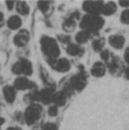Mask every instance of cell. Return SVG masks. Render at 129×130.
Here are the masks:
<instances>
[{
	"label": "cell",
	"mask_w": 129,
	"mask_h": 130,
	"mask_svg": "<svg viewBox=\"0 0 129 130\" xmlns=\"http://www.w3.org/2000/svg\"><path fill=\"white\" fill-rule=\"evenodd\" d=\"M40 50L46 59L59 58L61 49L57 39L49 35H43L40 40Z\"/></svg>",
	"instance_id": "6da1fadb"
},
{
	"label": "cell",
	"mask_w": 129,
	"mask_h": 130,
	"mask_svg": "<svg viewBox=\"0 0 129 130\" xmlns=\"http://www.w3.org/2000/svg\"><path fill=\"white\" fill-rule=\"evenodd\" d=\"M105 25V20L102 15L85 14L79 21L81 30H84L93 35L97 34Z\"/></svg>",
	"instance_id": "7a4b0ae2"
},
{
	"label": "cell",
	"mask_w": 129,
	"mask_h": 130,
	"mask_svg": "<svg viewBox=\"0 0 129 130\" xmlns=\"http://www.w3.org/2000/svg\"><path fill=\"white\" fill-rule=\"evenodd\" d=\"M43 112V109L40 104L34 103L29 104L24 113L25 123L27 126H33L40 120Z\"/></svg>",
	"instance_id": "3957f363"
},
{
	"label": "cell",
	"mask_w": 129,
	"mask_h": 130,
	"mask_svg": "<svg viewBox=\"0 0 129 130\" xmlns=\"http://www.w3.org/2000/svg\"><path fill=\"white\" fill-rule=\"evenodd\" d=\"M11 72L18 76H30L33 72V64L27 58H20L11 66Z\"/></svg>",
	"instance_id": "277c9868"
},
{
	"label": "cell",
	"mask_w": 129,
	"mask_h": 130,
	"mask_svg": "<svg viewBox=\"0 0 129 130\" xmlns=\"http://www.w3.org/2000/svg\"><path fill=\"white\" fill-rule=\"evenodd\" d=\"M48 65L56 72L66 73L71 69V63L67 58L62 57L58 59H46Z\"/></svg>",
	"instance_id": "5b68a950"
},
{
	"label": "cell",
	"mask_w": 129,
	"mask_h": 130,
	"mask_svg": "<svg viewBox=\"0 0 129 130\" xmlns=\"http://www.w3.org/2000/svg\"><path fill=\"white\" fill-rule=\"evenodd\" d=\"M104 2L102 1H85L82 3V10L87 14L101 15Z\"/></svg>",
	"instance_id": "8992f818"
},
{
	"label": "cell",
	"mask_w": 129,
	"mask_h": 130,
	"mask_svg": "<svg viewBox=\"0 0 129 130\" xmlns=\"http://www.w3.org/2000/svg\"><path fill=\"white\" fill-rule=\"evenodd\" d=\"M13 86L17 91H32L36 89V85L25 76H18L13 82Z\"/></svg>",
	"instance_id": "52a82bcc"
},
{
	"label": "cell",
	"mask_w": 129,
	"mask_h": 130,
	"mask_svg": "<svg viewBox=\"0 0 129 130\" xmlns=\"http://www.w3.org/2000/svg\"><path fill=\"white\" fill-rule=\"evenodd\" d=\"M87 85V76L83 72H80L77 75L72 76L68 83V88L71 90L81 91Z\"/></svg>",
	"instance_id": "ba28073f"
},
{
	"label": "cell",
	"mask_w": 129,
	"mask_h": 130,
	"mask_svg": "<svg viewBox=\"0 0 129 130\" xmlns=\"http://www.w3.org/2000/svg\"><path fill=\"white\" fill-rule=\"evenodd\" d=\"M81 18V17L79 12L78 11L73 12L70 16H68L63 21L62 24V27L63 30L66 32L67 34L74 31L77 26V21L78 20L80 21Z\"/></svg>",
	"instance_id": "9c48e42d"
},
{
	"label": "cell",
	"mask_w": 129,
	"mask_h": 130,
	"mask_svg": "<svg viewBox=\"0 0 129 130\" xmlns=\"http://www.w3.org/2000/svg\"><path fill=\"white\" fill-rule=\"evenodd\" d=\"M107 66V70L110 74L113 75H119L121 73H123L125 68H123V65L120 60V59L114 55L112 56L111 59L106 64Z\"/></svg>",
	"instance_id": "30bf717a"
},
{
	"label": "cell",
	"mask_w": 129,
	"mask_h": 130,
	"mask_svg": "<svg viewBox=\"0 0 129 130\" xmlns=\"http://www.w3.org/2000/svg\"><path fill=\"white\" fill-rule=\"evenodd\" d=\"M55 93L54 88L46 87L38 91V103L43 105H49L52 104V97Z\"/></svg>",
	"instance_id": "8fae6325"
},
{
	"label": "cell",
	"mask_w": 129,
	"mask_h": 130,
	"mask_svg": "<svg viewBox=\"0 0 129 130\" xmlns=\"http://www.w3.org/2000/svg\"><path fill=\"white\" fill-rule=\"evenodd\" d=\"M30 40V33L26 29H21L13 37V43L17 47L25 46Z\"/></svg>",
	"instance_id": "7c38bea8"
},
{
	"label": "cell",
	"mask_w": 129,
	"mask_h": 130,
	"mask_svg": "<svg viewBox=\"0 0 129 130\" xmlns=\"http://www.w3.org/2000/svg\"><path fill=\"white\" fill-rule=\"evenodd\" d=\"M68 98V92H67L65 89L62 91H55L52 97V104L58 107H64L67 103Z\"/></svg>",
	"instance_id": "4fadbf2b"
},
{
	"label": "cell",
	"mask_w": 129,
	"mask_h": 130,
	"mask_svg": "<svg viewBox=\"0 0 129 130\" xmlns=\"http://www.w3.org/2000/svg\"><path fill=\"white\" fill-rule=\"evenodd\" d=\"M107 71V66L103 62L97 61L90 69V74L95 78H102L106 75Z\"/></svg>",
	"instance_id": "5bb4252c"
},
{
	"label": "cell",
	"mask_w": 129,
	"mask_h": 130,
	"mask_svg": "<svg viewBox=\"0 0 129 130\" xmlns=\"http://www.w3.org/2000/svg\"><path fill=\"white\" fill-rule=\"evenodd\" d=\"M3 98L6 103L13 104L16 99L17 96V90L14 88L13 85H6L2 88Z\"/></svg>",
	"instance_id": "9a60e30c"
},
{
	"label": "cell",
	"mask_w": 129,
	"mask_h": 130,
	"mask_svg": "<svg viewBox=\"0 0 129 130\" xmlns=\"http://www.w3.org/2000/svg\"><path fill=\"white\" fill-rule=\"evenodd\" d=\"M108 43L115 50H122L125 44V38L121 34H113L109 37Z\"/></svg>",
	"instance_id": "2e32d148"
},
{
	"label": "cell",
	"mask_w": 129,
	"mask_h": 130,
	"mask_svg": "<svg viewBox=\"0 0 129 130\" xmlns=\"http://www.w3.org/2000/svg\"><path fill=\"white\" fill-rule=\"evenodd\" d=\"M65 51L68 56L72 57L81 56L84 53V47L76 43H71L67 46H65Z\"/></svg>",
	"instance_id": "e0dca14e"
},
{
	"label": "cell",
	"mask_w": 129,
	"mask_h": 130,
	"mask_svg": "<svg viewBox=\"0 0 129 130\" xmlns=\"http://www.w3.org/2000/svg\"><path fill=\"white\" fill-rule=\"evenodd\" d=\"M93 34H90V32L84 30H81L75 36V40L76 43L82 46L85 43H87L91 38H92Z\"/></svg>",
	"instance_id": "ac0fdd59"
},
{
	"label": "cell",
	"mask_w": 129,
	"mask_h": 130,
	"mask_svg": "<svg viewBox=\"0 0 129 130\" xmlns=\"http://www.w3.org/2000/svg\"><path fill=\"white\" fill-rule=\"evenodd\" d=\"M6 25L8 28H9L11 30H19L22 25V20L19 15H16V14L11 15L7 20Z\"/></svg>",
	"instance_id": "d6986e66"
},
{
	"label": "cell",
	"mask_w": 129,
	"mask_h": 130,
	"mask_svg": "<svg viewBox=\"0 0 129 130\" xmlns=\"http://www.w3.org/2000/svg\"><path fill=\"white\" fill-rule=\"evenodd\" d=\"M118 9L117 4L114 2H104V5L103 6L101 15L104 16H112L113 15Z\"/></svg>",
	"instance_id": "ffe728a7"
},
{
	"label": "cell",
	"mask_w": 129,
	"mask_h": 130,
	"mask_svg": "<svg viewBox=\"0 0 129 130\" xmlns=\"http://www.w3.org/2000/svg\"><path fill=\"white\" fill-rule=\"evenodd\" d=\"M15 9L16 11L22 16L28 15L30 13V7L26 2L24 1H18L16 2L15 4Z\"/></svg>",
	"instance_id": "44dd1931"
},
{
	"label": "cell",
	"mask_w": 129,
	"mask_h": 130,
	"mask_svg": "<svg viewBox=\"0 0 129 130\" xmlns=\"http://www.w3.org/2000/svg\"><path fill=\"white\" fill-rule=\"evenodd\" d=\"M106 45V39L103 37H98L94 39L91 43L92 49L96 53H100L103 51L105 48Z\"/></svg>",
	"instance_id": "7402d4cb"
},
{
	"label": "cell",
	"mask_w": 129,
	"mask_h": 130,
	"mask_svg": "<svg viewBox=\"0 0 129 130\" xmlns=\"http://www.w3.org/2000/svg\"><path fill=\"white\" fill-rule=\"evenodd\" d=\"M50 6H51V2L40 1L37 2V8L43 14L47 13L50 9Z\"/></svg>",
	"instance_id": "603a6c76"
},
{
	"label": "cell",
	"mask_w": 129,
	"mask_h": 130,
	"mask_svg": "<svg viewBox=\"0 0 129 130\" xmlns=\"http://www.w3.org/2000/svg\"><path fill=\"white\" fill-rule=\"evenodd\" d=\"M57 40L59 43L65 45L66 46L70 44L71 42V37L70 35H68V34H59L57 36Z\"/></svg>",
	"instance_id": "cb8c5ba5"
},
{
	"label": "cell",
	"mask_w": 129,
	"mask_h": 130,
	"mask_svg": "<svg viewBox=\"0 0 129 130\" xmlns=\"http://www.w3.org/2000/svg\"><path fill=\"white\" fill-rule=\"evenodd\" d=\"M113 56V54L108 49H104L103 51H101L100 53V59H101L102 62H103L105 64H106L111 59Z\"/></svg>",
	"instance_id": "d4e9b609"
},
{
	"label": "cell",
	"mask_w": 129,
	"mask_h": 130,
	"mask_svg": "<svg viewBox=\"0 0 129 130\" xmlns=\"http://www.w3.org/2000/svg\"><path fill=\"white\" fill-rule=\"evenodd\" d=\"M47 113L50 117H56L59 114V107H56L54 104L49 105L48 110H47Z\"/></svg>",
	"instance_id": "484cf974"
},
{
	"label": "cell",
	"mask_w": 129,
	"mask_h": 130,
	"mask_svg": "<svg viewBox=\"0 0 129 130\" xmlns=\"http://www.w3.org/2000/svg\"><path fill=\"white\" fill-rule=\"evenodd\" d=\"M59 127L56 123L46 122L41 126V130H58Z\"/></svg>",
	"instance_id": "4316f807"
},
{
	"label": "cell",
	"mask_w": 129,
	"mask_h": 130,
	"mask_svg": "<svg viewBox=\"0 0 129 130\" xmlns=\"http://www.w3.org/2000/svg\"><path fill=\"white\" fill-rule=\"evenodd\" d=\"M120 21L122 24L129 25V8L125 9L121 15H120Z\"/></svg>",
	"instance_id": "83f0119b"
},
{
	"label": "cell",
	"mask_w": 129,
	"mask_h": 130,
	"mask_svg": "<svg viewBox=\"0 0 129 130\" xmlns=\"http://www.w3.org/2000/svg\"><path fill=\"white\" fill-rule=\"evenodd\" d=\"M15 4L16 2H13V1H7L5 2V5H6V8L8 11H11L15 8Z\"/></svg>",
	"instance_id": "f1b7e54d"
},
{
	"label": "cell",
	"mask_w": 129,
	"mask_h": 130,
	"mask_svg": "<svg viewBox=\"0 0 129 130\" xmlns=\"http://www.w3.org/2000/svg\"><path fill=\"white\" fill-rule=\"evenodd\" d=\"M14 118L15 120L21 123V122H24V113L22 114L21 112H16L14 113Z\"/></svg>",
	"instance_id": "f546056e"
},
{
	"label": "cell",
	"mask_w": 129,
	"mask_h": 130,
	"mask_svg": "<svg viewBox=\"0 0 129 130\" xmlns=\"http://www.w3.org/2000/svg\"><path fill=\"white\" fill-rule=\"evenodd\" d=\"M124 60L128 64V66H129V46L125 49V51L124 53Z\"/></svg>",
	"instance_id": "4dcf8cb0"
},
{
	"label": "cell",
	"mask_w": 129,
	"mask_h": 130,
	"mask_svg": "<svg viewBox=\"0 0 129 130\" xmlns=\"http://www.w3.org/2000/svg\"><path fill=\"white\" fill-rule=\"evenodd\" d=\"M119 5L125 9L129 8V1H119Z\"/></svg>",
	"instance_id": "1f68e13d"
},
{
	"label": "cell",
	"mask_w": 129,
	"mask_h": 130,
	"mask_svg": "<svg viewBox=\"0 0 129 130\" xmlns=\"http://www.w3.org/2000/svg\"><path fill=\"white\" fill-rule=\"evenodd\" d=\"M5 24V17H4V14L0 11V28L2 27Z\"/></svg>",
	"instance_id": "d6a6232c"
},
{
	"label": "cell",
	"mask_w": 129,
	"mask_h": 130,
	"mask_svg": "<svg viewBox=\"0 0 129 130\" xmlns=\"http://www.w3.org/2000/svg\"><path fill=\"white\" fill-rule=\"evenodd\" d=\"M123 75L125 76V78L129 81V66H127L126 68H125V70L123 72Z\"/></svg>",
	"instance_id": "836d02e7"
},
{
	"label": "cell",
	"mask_w": 129,
	"mask_h": 130,
	"mask_svg": "<svg viewBox=\"0 0 129 130\" xmlns=\"http://www.w3.org/2000/svg\"><path fill=\"white\" fill-rule=\"evenodd\" d=\"M6 130H22L19 126H10Z\"/></svg>",
	"instance_id": "e575fe53"
}]
</instances>
